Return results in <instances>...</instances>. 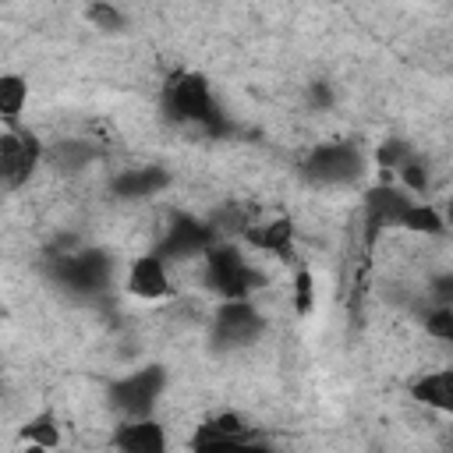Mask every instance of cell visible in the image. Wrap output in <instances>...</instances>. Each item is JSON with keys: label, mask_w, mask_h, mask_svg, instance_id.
<instances>
[{"label": "cell", "mask_w": 453, "mask_h": 453, "mask_svg": "<svg viewBox=\"0 0 453 453\" xmlns=\"http://www.w3.org/2000/svg\"><path fill=\"white\" fill-rule=\"evenodd\" d=\"M163 106L173 120L202 124L209 131H223V117L216 110V99H212V88H209L205 74L177 71L163 88Z\"/></svg>", "instance_id": "6da1fadb"}, {"label": "cell", "mask_w": 453, "mask_h": 453, "mask_svg": "<svg viewBox=\"0 0 453 453\" xmlns=\"http://www.w3.org/2000/svg\"><path fill=\"white\" fill-rule=\"evenodd\" d=\"M202 258H205V287L216 290L223 301H248V294L262 287V273L248 265L237 244L216 241Z\"/></svg>", "instance_id": "7a4b0ae2"}, {"label": "cell", "mask_w": 453, "mask_h": 453, "mask_svg": "<svg viewBox=\"0 0 453 453\" xmlns=\"http://www.w3.org/2000/svg\"><path fill=\"white\" fill-rule=\"evenodd\" d=\"M163 389H166V368L142 365V368L127 372L124 379L110 382V400L124 414V421H138V418H152Z\"/></svg>", "instance_id": "3957f363"}, {"label": "cell", "mask_w": 453, "mask_h": 453, "mask_svg": "<svg viewBox=\"0 0 453 453\" xmlns=\"http://www.w3.org/2000/svg\"><path fill=\"white\" fill-rule=\"evenodd\" d=\"M304 173L315 184H354L365 173V152L354 142L315 145L304 159Z\"/></svg>", "instance_id": "277c9868"}, {"label": "cell", "mask_w": 453, "mask_h": 453, "mask_svg": "<svg viewBox=\"0 0 453 453\" xmlns=\"http://www.w3.org/2000/svg\"><path fill=\"white\" fill-rule=\"evenodd\" d=\"M42 156H46V149H42L39 134L21 131V127H14V131L4 127V134H0V180H4V188L18 191L21 184H28V177L39 170Z\"/></svg>", "instance_id": "5b68a950"}, {"label": "cell", "mask_w": 453, "mask_h": 453, "mask_svg": "<svg viewBox=\"0 0 453 453\" xmlns=\"http://www.w3.org/2000/svg\"><path fill=\"white\" fill-rule=\"evenodd\" d=\"M262 329H265V319L251 301H223L212 311V340L226 350L255 343Z\"/></svg>", "instance_id": "8992f818"}, {"label": "cell", "mask_w": 453, "mask_h": 453, "mask_svg": "<svg viewBox=\"0 0 453 453\" xmlns=\"http://www.w3.org/2000/svg\"><path fill=\"white\" fill-rule=\"evenodd\" d=\"M212 244H216V230L209 226V219H198V216H188V212H173L156 255L163 262H173V258L205 255Z\"/></svg>", "instance_id": "52a82bcc"}, {"label": "cell", "mask_w": 453, "mask_h": 453, "mask_svg": "<svg viewBox=\"0 0 453 453\" xmlns=\"http://www.w3.org/2000/svg\"><path fill=\"white\" fill-rule=\"evenodd\" d=\"M53 276L60 287L74 290V294H92L99 287H106L110 280V258L103 251H74V255H60L53 265Z\"/></svg>", "instance_id": "ba28073f"}, {"label": "cell", "mask_w": 453, "mask_h": 453, "mask_svg": "<svg viewBox=\"0 0 453 453\" xmlns=\"http://www.w3.org/2000/svg\"><path fill=\"white\" fill-rule=\"evenodd\" d=\"M411 195L396 184H375L365 195V216H368V234H379L382 226H396L400 216L411 209Z\"/></svg>", "instance_id": "9c48e42d"}, {"label": "cell", "mask_w": 453, "mask_h": 453, "mask_svg": "<svg viewBox=\"0 0 453 453\" xmlns=\"http://www.w3.org/2000/svg\"><path fill=\"white\" fill-rule=\"evenodd\" d=\"M127 294L142 297V301H163L170 294V273H166V262L156 255V251H145L131 262L127 269Z\"/></svg>", "instance_id": "30bf717a"}, {"label": "cell", "mask_w": 453, "mask_h": 453, "mask_svg": "<svg viewBox=\"0 0 453 453\" xmlns=\"http://www.w3.org/2000/svg\"><path fill=\"white\" fill-rule=\"evenodd\" d=\"M117 453H166V432L156 418H138V421H120L110 435Z\"/></svg>", "instance_id": "8fae6325"}, {"label": "cell", "mask_w": 453, "mask_h": 453, "mask_svg": "<svg viewBox=\"0 0 453 453\" xmlns=\"http://www.w3.org/2000/svg\"><path fill=\"white\" fill-rule=\"evenodd\" d=\"M411 396L446 418H453V365L435 368V372H421L411 382Z\"/></svg>", "instance_id": "7c38bea8"}, {"label": "cell", "mask_w": 453, "mask_h": 453, "mask_svg": "<svg viewBox=\"0 0 453 453\" xmlns=\"http://www.w3.org/2000/svg\"><path fill=\"white\" fill-rule=\"evenodd\" d=\"M244 241L276 258H294V223L287 216H276L269 223H251L244 230Z\"/></svg>", "instance_id": "4fadbf2b"}, {"label": "cell", "mask_w": 453, "mask_h": 453, "mask_svg": "<svg viewBox=\"0 0 453 453\" xmlns=\"http://www.w3.org/2000/svg\"><path fill=\"white\" fill-rule=\"evenodd\" d=\"M170 184V173L163 166H138V170H124L113 180V191L120 198H152Z\"/></svg>", "instance_id": "5bb4252c"}, {"label": "cell", "mask_w": 453, "mask_h": 453, "mask_svg": "<svg viewBox=\"0 0 453 453\" xmlns=\"http://www.w3.org/2000/svg\"><path fill=\"white\" fill-rule=\"evenodd\" d=\"M25 103H28V78H21L14 71L0 74V120H4L7 131L18 127V120L25 113Z\"/></svg>", "instance_id": "9a60e30c"}, {"label": "cell", "mask_w": 453, "mask_h": 453, "mask_svg": "<svg viewBox=\"0 0 453 453\" xmlns=\"http://www.w3.org/2000/svg\"><path fill=\"white\" fill-rule=\"evenodd\" d=\"M396 226L407 230V234H421V237H442L449 230L446 226V216L432 202H411V209L400 216Z\"/></svg>", "instance_id": "2e32d148"}, {"label": "cell", "mask_w": 453, "mask_h": 453, "mask_svg": "<svg viewBox=\"0 0 453 453\" xmlns=\"http://www.w3.org/2000/svg\"><path fill=\"white\" fill-rule=\"evenodd\" d=\"M191 453H273L265 442L255 439H226V435H209V432H195L191 439Z\"/></svg>", "instance_id": "e0dca14e"}, {"label": "cell", "mask_w": 453, "mask_h": 453, "mask_svg": "<svg viewBox=\"0 0 453 453\" xmlns=\"http://www.w3.org/2000/svg\"><path fill=\"white\" fill-rule=\"evenodd\" d=\"M21 439L28 446H42V449H57L60 446V425H57V414L53 411H39L32 414L25 425H21Z\"/></svg>", "instance_id": "ac0fdd59"}, {"label": "cell", "mask_w": 453, "mask_h": 453, "mask_svg": "<svg viewBox=\"0 0 453 453\" xmlns=\"http://www.w3.org/2000/svg\"><path fill=\"white\" fill-rule=\"evenodd\" d=\"M198 432L226 435V439H244V435H248V421H244L237 411H219V414H212L205 425H198Z\"/></svg>", "instance_id": "d6986e66"}, {"label": "cell", "mask_w": 453, "mask_h": 453, "mask_svg": "<svg viewBox=\"0 0 453 453\" xmlns=\"http://www.w3.org/2000/svg\"><path fill=\"white\" fill-rule=\"evenodd\" d=\"M411 159H414V152H411V145L400 142V138H389V142H382V145L375 149V163H379L382 170H396V173H400V166L411 163Z\"/></svg>", "instance_id": "ffe728a7"}, {"label": "cell", "mask_w": 453, "mask_h": 453, "mask_svg": "<svg viewBox=\"0 0 453 453\" xmlns=\"http://www.w3.org/2000/svg\"><path fill=\"white\" fill-rule=\"evenodd\" d=\"M85 18H88L96 28H103V32H120V28L127 25L124 11L113 7V4H88V7H85Z\"/></svg>", "instance_id": "44dd1931"}, {"label": "cell", "mask_w": 453, "mask_h": 453, "mask_svg": "<svg viewBox=\"0 0 453 453\" xmlns=\"http://www.w3.org/2000/svg\"><path fill=\"white\" fill-rule=\"evenodd\" d=\"M425 333L432 340L453 343V308H428L425 311Z\"/></svg>", "instance_id": "7402d4cb"}, {"label": "cell", "mask_w": 453, "mask_h": 453, "mask_svg": "<svg viewBox=\"0 0 453 453\" xmlns=\"http://www.w3.org/2000/svg\"><path fill=\"white\" fill-rule=\"evenodd\" d=\"M396 177H400V184H403L407 195H425V191H428V170H425V163H421L418 156H414L411 163H403Z\"/></svg>", "instance_id": "603a6c76"}, {"label": "cell", "mask_w": 453, "mask_h": 453, "mask_svg": "<svg viewBox=\"0 0 453 453\" xmlns=\"http://www.w3.org/2000/svg\"><path fill=\"white\" fill-rule=\"evenodd\" d=\"M311 304H315L311 273H308V269H297V276H294V308H297L301 315H308V311H311Z\"/></svg>", "instance_id": "cb8c5ba5"}, {"label": "cell", "mask_w": 453, "mask_h": 453, "mask_svg": "<svg viewBox=\"0 0 453 453\" xmlns=\"http://www.w3.org/2000/svg\"><path fill=\"white\" fill-rule=\"evenodd\" d=\"M428 294H432V308H453V273H439L428 280Z\"/></svg>", "instance_id": "d4e9b609"}, {"label": "cell", "mask_w": 453, "mask_h": 453, "mask_svg": "<svg viewBox=\"0 0 453 453\" xmlns=\"http://www.w3.org/2000/svg\"><path fill=\"white\" fill-rule=\"evenodd\" d=\"M442 216H446V226H453V195L446 198V212Z\"/></svg>", "instance_id": "484cf974"}, {"label": "cell", "mask_w": 453, "mask_h": 453, "mask_svg": "<svg viewBox=\"0 0 453 453\" xmlns=\"http://www.w3.org/2000/svg\"><path fill=\"white\" fill-rule=\"evenodd\" d=\"M25 453H50V449H42V446H28Z\"/></svg>", "instance_id": "4316f807"}]
</instances>
